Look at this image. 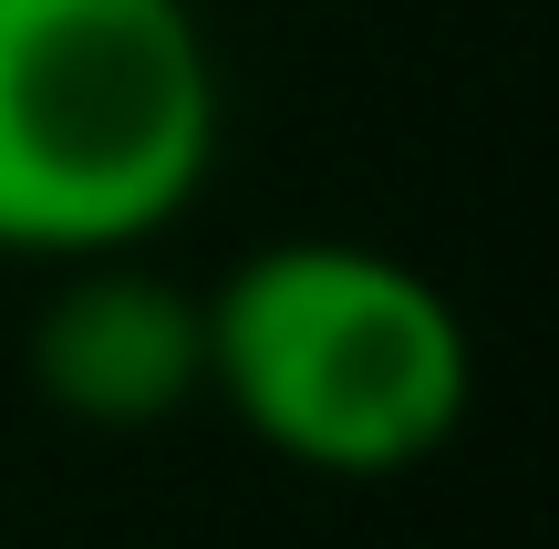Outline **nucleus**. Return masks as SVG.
<instances>
[{"label":"nucleus","mask_w":559,"mask_h":549,"mask_svg":"<svg viewBox=\"0 0 559 549\" xmlns=\"http://www.w3.org/2000/svg\"><path fill=\"white\" fill-rule=\"evenodd\" d=\"M21 373L73 426L145 435L207 394V301L166 270H145L135 249L62 260V281L41 290L32 332H21Z\"/></svg>","instance_id":"3"},{"label":"nucleus","mask_w":559,"mask_h":549,"mask_svg":"<svg viewBox=\"0 0 559 549\" xmlns=\"http://www.w3.org/2000/svg\"><path fill=\"white\" fill-rule=\"evenodd\" d=\"M198 301L207 394L311 477H404L477 405L456 301L373 239H260Z\"/></svg>","instance_id":"2"},{"label":"nucleus","mask_w":559,"mask_h":549,"mask_svg":"<svg viewBox=\"0 0 559 549\" xmlns=\"http://www.w3.org/2000/svg\"><path fill=\"white\" fill-rule=\"evenodd\" d=\"M218 52L187 0H0V249L104 260L198 207Z\"/></svg>","instance_id":"1"}]
</instances>
